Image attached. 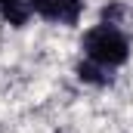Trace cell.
I'll return each instance as SVG.
<instances>
[{"label":"cell","mask_w":133,"mask_h":133,"mask_svg":"<svg viewBox=\"0 0 133 133\" xmlns=\"http://www.w3.org/2000/svg\"><path fill=\"white\" fill-rule=\"evenodd\" d=\"M84 50H87V56H90L93 62H99V65H105V68L121 65V62H127V56H130L127 37L118 31V28H111V25H102V28L87 31Z\"/></svg>","instance_id":"1"},{"label":"cell","mask_w":133,"mask_h":133,"mask_svg":"<svg viewBox=\"0 0 133 133\" xmlns=\"http://www.w3.org/2000/svg\"><path fill=\"white\" fill-rule=\"evenodd\" d=\"M0 12H3V19L9 25H25L28 16H31V6H28V0H3Z\"/></svg>","instance_id":"3"},{"label":"cell","mask_w":133,"mask_h":133,"mask_svg":"<svg viewBox=\"0 0 133 133\" xmlns=\"http://www.w3.org/2000/svg\"><path fill=\"white\" fill-rule=\"evenodd\" d=\"M77 77H81V81H87V84H99V87L111 81V77L105 74V65L93 62V59H90V62H81V65H77Z\"/></svg>","instance_id":"4"},{"label":"cell","mask_w":133,"mask_h":133,"mask_svg":"<svg viewBox=\"0 0 133 133\" xmlns=\"http://www.w3.org/2000/svg\"><path fill=\"white\" fill-rule=\"evenodd\" d=\"M0 3H3V0H0Z\"/></svg>","instance_id":"5"},{"label":"cell","mask_w":133,"mask_h":133,"mask_svg":"<svg viewBox=\"0 0 133 133\" xmlns=\"http://www.w3.org/2000/svg\"><path fill=\"white\" fill-rule=\"evenodd\" d=\"M31 12L50 19V22H65V25H74L81 9H84V0H28Z\"/></svg>","instance_id":"2"}]
</instances>
